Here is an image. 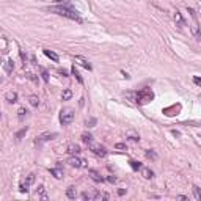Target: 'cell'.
<instances>
[{"label": "cell", "instance_id": "cell-1", "mask_svg": "<svg viewBox=\"0 0 201 201\" xmlns=\"http://www.w3.org/2000/svg\"><path fill=\"white\" fill-rule=\"evenodd\" d=\"M49 11H50V13H54V14L65 16V17L72 19V20L82 22V17L79 16V13L75 11V10H72V8H69V7H63V5H60V7H50V8H49Z\"/></svg>", "mask_w": 201, "mask_h": 201}, {"label": "cell", "instance_id": "cell-2", "mask_svg": "<svg viewBox=\"0 0 201 201\" xmlns=\"http://www.w3.org/2000/svg\"><path fill=\"white\" fill-rule=\"evenodd\" d=\"M154 99V93L151 91L149 88H143V90H140L138 93H137V104H148V102H151V100Z\"/></svg>", "mask_w": 201, "mask_h": 201}, {"label": "cell", "instance_id": "cell-3", "mask_svg": "<svg viewBox=\"0 0 201 201\" xmlns=\"http://www.w3.org/2000/svg\"><path fill=\"white\" fill-rule=\"evenodd\" d=\"M187 10H189V13H190V16H192V19H193V24H192V27H190L192 35H193L195 39H199V38H201V30H199V24H198V19H196V13H195V10H192V8H187Z\"/></svg>", "mask_w": 201, "mask_h": 201}, {"label": "cell", "instance_id": "cell-4", "mask_svg": "<svg viewBox=\"0 0 201 201\" xmlns=\"http://www.w3.org/2000/svg\"><path fill=\"white\" fill-rule=\"evenodd\" d=\"M72 119H74V112H72L71 109H65V110L60 112V123H61L63 126L71 124Z\"/></svg>", "mask_w": 201, "mask_h": 201}, {"label": "cell", "instance_id": "cell-5", "mask_svg": "<svg viewBox=\"0 0 201 201\" xmlns=\"http://www.w3.org/2000/svg\"><path fill=\"white\" fill-rule=\"evenodd\" d=\"M88 146H90V151H93V153H94L96 156H99V157H105V156H107V149H105L102 145L90 141Z\"/></svg>", "mask_w": 201, "mask_h": 201}, {"label": "cell", "instance_id": "cell-6", "mask_svg": "<svg viewBox=\"0 0 201 201\" xmlns=\"http://www.w3.org/2000/svg\"><path fill=\"white\" fill-rule=\"evenodd\" d=\"M35 182V174L33 173H30L29 176H27V179H25L22 184H20V187H19V190L22 192V193H27L29 192V189H30V185Z\"/></svg>", "mask_w": 201, "mask_h": 201}, {"label": "cell", "instance_id": "cell-7", "mask_svg": "<svg viewBox=\"0 0 201 201\" xmlns=\"http://www.w3.org/2000/svg\"><path fill=\"white\" fill-rule=\"evenodd\" d=\"M68 163H69L71 167H75V168H83V167H87V160H83V159H80V157H75V156L69 157V159H68Z\"/></svg>", "mask_w": 201, "mask_h": 201}, {"label": "cell", "instance_id": "cell-8", "mask_svg": "<svg viewBox=\"0 0 201 201\" xmlns=\"http://www.w3.org/2000/svg\"><path fill=\"white\" fill-rule=\"evenodd\" d=\"M57 135H58L57 132H44V134H41L39 137H36V145H41V143L49 141V140H54Z\"/></svg>", "mask_w": 201, "mask_h": 201}, {"label": "cell", "instance_id": "cell-9", "mask_svg": "<svg viewBox=\"0 0 201 201\" xmlns=\"http://www.w3.org/2000/svg\"><path fill=\"white\" fill-rule=\"evenodd\" d=\"M74 61H77V63H79V65H82L85 69L91 71V65H90V61H88L87 58H83V57H80V55H75V57H74Z\"/></svg>", "mask_w": 201, "mask_h": 201}, {"label": "cell", "instance_id": "cell-10", "mask_svg": "<svg viewBox=\"0 0 201 201\" xmlns=\"http://www.w3.org/2000/svg\"><path fill=\"white\" fill-rule=\"evenodd\" d=\"M66 151H68L69 154H74V156H75V154H79V153H80V146H79V145H75V143H69L68 148H66Z\"/></svg>", "mask_w": 201, "mask_h": 201}, {"label": "cell", "instance_id": "cell-11", "mask_svg": "<svg viewBox=\"0 0 201 201\" xmlns=\"http://www.w3.org/2000/svg\"><path fill=\"white\" fill-rule=\"evenodd\" d=\"M88 174L91 176V179L96 181V182H102V181H104V178H102V176H100L96 170H88Z\"/></svg>", "mask_w": 201, "mask_h": 201}, {"label": "cell", "instance_id": "cell-12", "mask_svg": "<svg viewBox=\"0 0 201 201\" xmlns=\"http://www.w3.org/2000/svg\"><path fill=\"white\" fill-rule=\"evenodd\" d=\"M50 174H52L55 179H61L63 176H65L63 170H61V168H58V167H57V168H50Z\"/></svg>", "mask_w": 201, "mask_h": 201}, {"label": "cell", "instance_id": "cell-13", "mask_svg": "<svg viewBox=\"0 0 201 201\" xmlns=\"http://www.w3.org/2000/svg\"><path fill=\"white\" fill-rule=\"evenodd\" d=\"M66 196H68L69 199H75V198H77V190H75L74 185H69V187L66 189Z\"/></svg>", "mask_w": 201, "mask_h": 201}, {"label": "cell", "instance_id": "cell-14", "mask_svg": "<svg viewBox=\"0 0 201 201\" xmlns=\"http://www.w3.org/2000/svg\"><path fill=\"white\" fill-rule=\"evenodd\" d=\"M5 99L8 100V102H11V104L17 102V93H16V91H8V93L5 94Z\"/></svg>", "mask_w": 201, "mask_h": 201}, {"label": "cell", "instance_id": "cell-15", "mask_svg": "<svg viewBox=\"0 0 201 201\" xmlns=\"http://www.w3.org/2000/svg\"><path fill=\"white\" fill-rule=\"evenodd\" d=\"M42 52H44V55H46L47 58H50L52 61H58V55H57L55 52H52V50H49V49H44Z\"/></svg>", "mask_w": 201, "mask_h": 201}, {"label": "cell", "instance_id": "cell-16", "mask_svg": "<svg viewBox=\"0 0 201 201\" xmlns=\"http://www.w3.org/2000/svg\"><path fill=\"white\" fill-rule=\"evenodd\" d=\"M140 171H141V174H143V178H145V179H151V178L154 176V173L151 171L149 168H146V167H141Z\"/></svg>", "mask_w": 201, "mask_h": 201}, {"label": "cell", "instance_id": "cell-17", "mask_svg": "<svg viewBox=\"0 0 201 201\" xmlns=\"http://www.w3.org/2000/svg\"><path fill=\"white\" fill-rule=\"evenodd\" d=\"M3 69H5L7 74H11L13 69H14V63H13V60H7L5 65H3Z\"/></svg>", "mask_w": 201, "mask_h": 201}, {"label": "cell", "instance_id": "cell-18", "mask_svg": "<svg viewBox=\"0 0 201 201\" xmlns=\"http://www.w3.org/2000/svg\"><path fill=\"white\" fill-rule=\"evenodd\" d=\"M71 72H72V75H74V77H75V79H77V82H79V83L82 85V83H83V79H82V75L79 74V71H77V68H75V66H72V68H71Z\"/></svg>", "mask_w": 201, "mask_h": 201}, {"label": "cell", "instance_id": "cell-19", "mask_svg": "<svg viewBox=\"0 0 201 201\" xmlns=\"http://www.w3.org/2000/svg\"><path fill=\"white\" fill-rule=\"evenodd\" d=\"M124 97H127L129 100H132V102H137V93L135 91H126Z\"/></svg>", "mask_w": 201, "mask_h": 201}, {"label": "cell", "instance_id": "cell-20", "mask_svg": "<svg viewBox=\"0 0 201 201\" xmlns=\"http://www.w3.org/2000/svg\"><path fill=\"white\" fill-rule=\"evenodd\" d=\"M44 190H46V189H44V185H39L36 193H38V196H39L41 199H44V201H46V199H49V196L46 195V192H44Z\"/></svg>", "mask_w": 201, "mask_h": 201}, {"label": "cell", "instance_id": "cell-21", "mask_svg": "<svg viewBox=\"0 0 201 201\" xmlns=\"http://www.w3.org/2000/svg\"><path fill=\"white\" fill-rule=\"evenodd\" d=\"M192 192H193V196H195V199L201 201V189H199L198 185H193V187H192Z\"/></svg>", "mask_w": 201, "mask_h": 201}, {"label": "cell", "instance_id": "cell-22", "mask_svg": "<svg viewBox=\"0 0 201 201\" xmlns=\"http://www.w3.org/2000/svg\"><path fill=\"white\" fill-rule=\"evenodd\" d=\"M29 102H30V105H32V107H38V105H39V97L32 94V96L29 97Z\"/></svg>", "mask_w": 201, "mask_h": 201}, {"label": "cell", "instance_id": "cell-23", "mask_svg": "<svg viewBox=\"0 0 201 201\" xmlns=\"http://www.w3.org/2000/svg\"><path fill=\"white\" fill-rule=\"evenodd\" d=\"M71 97H72V91H71L69 88H68V90H65V91L61 93V99H63V100H69Z\"/></svg>", "mask_w": 201, "mask_h": 201}, {"label": "cell", "instance_id": "cell-24", "mask_svg": "<svg viewBox=\"0 0 201 201\" xmlns=\"http://www.w3.org/2000/svg\"><path fill=\"white\" fill-rule=\"evenodd\" d=\"M173 17H174V20L178 22L179 25H184V19H182V16H181L179 11H174V16H173Z\"/></svg>", "mask_w": 201, "mask_h": 201}, {"label": "cell", "instance_id": "cell-25", "mask_svg": "<svg viewBox=\"0 0 201 201\" xmlns=\"http://www.w3.org/2000/svg\"><path fill=\"white\" fill-rule=\"evenodd\" d=\"M27 109H24V107H20L19 110H17V116H19V119H24L25 116H27Z\"/></svg>", "mask_w": 201, "mask_h": 201}, {"label": "cell", "instance_id": "cell-26", "mask_svg": "<svg viewBox=\"0 0 201 201\" xmlns=\"http://www.w3.org/2000/svg\"><path fill=\"white\" fill-rule=\"evenodd\" d=\"M27 131H29V127H27V126H25V127H24L22 131H19V132L16 134V140L19 141V140H20V138H22V137H24L25 134H27Z\"/></svg>", "mask_w": 201, "mask_h": 201}, {"label": "cell", "instance_id": "cell-27", "mask_svg": "<svg viewBox=\"0 0 201 201\" xmlns=\"http://www.w3.org/2000/svg\"><path fill=\"white\" fill-rule=\"evenodd\" d=\"M82 140H83L85 143H90V141L93 140V135L88 134V132H83V134H82Z\"/></svg>", "mask_w": 201, "mask_h": 201}, {"label": "cell", "instance_id": "cell-28", "mask_svg": "<svg viewBox=\"0 0 201 201\" xmlns=\"http://www.w3.org/2000/svg\"><path fill=\"white\" fill-rule=\"evenodd\" d=\"M129 163H131L132 170H135V171H137V170H141V163H140V162H137V160H131Z\"/></svg>", "mask_w": 201, "mask_h": 201}, {"label": "cell", "instance_id": "cell-29", "mask_svg": "<svg viewBox=\"0 0 201 201\" xmlns=\"http://www.w3.org/2000/svg\"><path fill=\"white\" fill-rule=\"evenodd\" d=\"M41 75H42V80L44 82H49V74H47L46 69H41Z\"/></svg>", "mask_w": 201, "mask_h": 201}, {"label": "cell", "instance_id": "cell-30", "mask_svg": "<svg viewBox=\"0 0 201 201\" xmlns=\"http://www.w3.org/2000/svg\"><path fill=\"white\" fill-rule=\"evenodd\" d=\"M146 157H148V159H153V160H156V159H157L156 153H153V151H148V153H146Z\"/></svg>", "mask_w": 201, "mask_h": 201}, {"label": "cell", "instance_id": "cell-31", "mask_svg": "<svg viewBox=\"0 0 201 201\" xmlns=\"http://www.w3.org/2000/svg\"><path fill=\"white\" fill-rule=\"evenodd\" d=\"M94 124H96V119H94V118L87 119V126H88V127H94Z\"/></svg>", "mask_w": 201, "mask_h": 201}, {"label": "cell", "instance_id": "cell-32", "mask_svg": "<svg viewBox=\"0 0 201 201\" xmlns=\"http://www.w3.org/2000/svg\"><path fill=\"white\" fill-rule=\"evenodd\" d=\"M193 83H195V85H198V87H201V77L195 75V77H193Z\"/></svg>", "mask_w": 201, "mask_h": 201}, {"label": "cell", "instance_id": "cell-33", "mask_svg": "<svg viewBox=\"0 0 201 201\" xmlns=\"http://www.w3.org/2000/svg\"><path fill=\"white\" fill-rule=\"evenodd\" d=\"M115 148H116V149H126V145H124V143H116Z\"/></svg>", "mask_w": 201, "mask_h": 201}, {"label": "cell", "instance_id": "cell-34", "mask_svg": "<svg viewBox=\"0 0 201 201\" xmlns=\"http://www.w3.org/2000/svg\"><path fill=\"white\" fill-rule=\"evenodd\" d=\"M107 181L109 182H116V178L115 176H107Z\"/></svg>", "mask_w": 201, "mask_h": 201}, {"label": "cell", "instance_id": "cell-35", "mask_svg": "<svg viewBox=\"0 0 201 201\" xmlns=\"http://www.w3.org/2000/svg\"><path fill=\"white\" fill-rule=\"evenodd\" d=\"M176 198H178V199H187V196H184V195H178Z\"/></svg>", "mask_w": 201, "mask_h": 201}, {"label": "cell", "instance_id": "cell-36", "mask_svg": "<svg viewBox=\"0 0 201 201\" xmlns=\"http://www.w3.org/2000/svg\"><path fill=\"white\" fill-rule=\"evenodd\" d=\"M124 193H126L124 189H119V190H118V195H124Z\"/></svg>", "mask_w": 201, "mask_h": 201}, {"label": "cell", "instance_id": "cell-37", "mask_svg": "<svg viewBox=\"0 0 201 201\" xmlns=\"http://www.w3.org/2000/svg\"><path fill=\"white\" fill-rule=\"evenodd\" d=\"M60 74H63V75H68V72H66L65 69H60Z\"/></svg>", "mask_w": 201, "mask_h": 201}, {"label": "cell", "instance_id": "cell-38", "mask_svg": "<svg viewBox=\"0 0 201 201\" xmlns=\"http://www.w3.org/2000/svg\"><path fill=\"white\" fill-rule=\"evenodd\" d=\"M199 138H201V135H199Z\"/></svg>", "mask_w": 201, "mask_h": 201}]
</instances>
